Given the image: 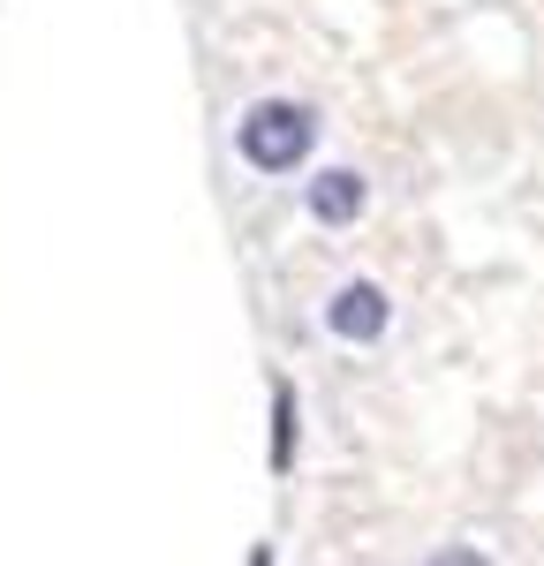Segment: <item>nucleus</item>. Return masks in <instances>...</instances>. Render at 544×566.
Listing matches in <instances>:
<instances>
[{
  "instance_id": "1",
  "label": "nucleus",
  "mask_w": 544,
  "mask_h": 566,
  "mask_svg": "<svg viewBox=\"0 0 544 566\" xmlns=\"http://www.w3.org/2000/svg\"><path fill=\"white\" fill-rule=\"evenodd\" d=\"M311 106H295V98H265V106H250L242 114V159L250 167H265V175H295V159L311 151Z\"/></svg>"
},
{
  "instance_id": "2",
  "label": "nucleus",
  "mask_w": 544,
  "mask_h": 566,
  "mask_svg": "<svg viewBox=\"0 0 544 566\" xmlns=\"http://www.w3.org/2000/svg\"><path fill=\"white\" fill-rule=\"evenodd\" d=\"M325 317H333V333H341V340H378V333H386V295H378L370 280H348V287L333 295Z\"/></svg>"
},
{
  "instance_id": "3",
  "label": "nucleus",
  "mask_w": 544,
  "mask_h": 566,
  "mask_svg": "<svg viewBox=\"0 0 544 566\" xmlns=\"http://www.w3.org/2000/svg\"><path fill=\"white\" fill-rule=\"evenodd\" d=\"M363 197H370V189H363V175H348V167H325V175L311 181V212L325 219V227H348V219L363 212Z\"/></svg>"
},
{
  "instance_id": "4",
  "label": "nucleus",
  "mask_w": 544,
  "mask_h": 566,
  "mask_svg": "<svg viewBox=\"0 0 544 566\" xmlns=\"http://www.w3.org/2000/svg\"><path fill=\"white\" fill-rule=\"evenodd\" d=\"M287 446H295V392H280V446H272V469H287Z\"/></svg>"
},
{
  "instance_id": "5",
  "label": "nucleus",
  "mask_w": 544,
  "mask_h": 566,
  "mask_svg": "<svg viewBox=\"0 0 544 566\" xmlns=\"http://www.w3.org/2000/svg\"><path fill=\"white\" fill-rule=\"evenodd\" d=\"M431 566H484V559H477V552H439Z\"/></svg>"
}]
</instances>
